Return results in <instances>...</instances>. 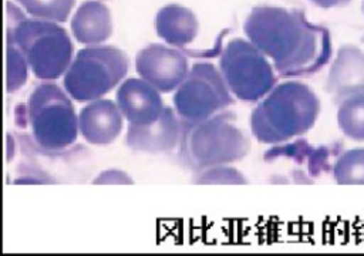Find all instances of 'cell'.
I'll use <instances>...</instances> for the list:
<instances>
[{
  "mask_svg": "<svg viewBox=\"0 0 364 256\" xmlns=\"http://www.w3.org/2000/svg\"><path fill=\"white\" fill-rule=\"evenodd\" d=\"M115 102L131 125H149L164 112L159 91L142 78H127L117 90Z\"/></svg>",
  "mask_w": 364,
  "mask_h": 256,
  "instance_id": "obj_11",
  "label": "cell"
},
{
  "mask_svg": "<svg viewBox=\"0 0 364 256\" xmlns=\"http://www.w3.org/2000/svg\"><path fill=\"white\" fill-rule=\"evenodd\" d=\"M337 124L353 141H364V94H355L338 102Z\"/></svg>",
  "mask_w": 364,
  "mask_h": 256,
  "instance_id": "obj_16",
  "label": "cell"
},
{
  "mask_svg": "<svg viewBox=\"0 0 364 256\" xmlns=\"http://www.w3.org/2000/svg\"><path fill=\"white\" fill-rule=\"evenodd\" d=\"M361 41H363V44H364V37H363V38H361Z\"/></svg>",
  "mask_w": 364,
  "mask_h": 256,
  "instance_id": "obj_23",
  "label": "cell"
},
{
  "mask_svg": "<svg viewBox=\"0 0 364 256\" xmlns=\"http://www.w3.org/2000/svg\"><path fill=\"white\" fill-rule=\"evenodd\" d=\"M94 185H109V183H117V185H132L134 181L132 178L125 174L121 169H105L104 172L98 174L94 179H92Z\"/></svg>",
  "mask_w": 364,
  "mask_h": 256,
  "instance_id": "obj_21",
  "label": "cell"
},
{
  "mask_svg": "<svg viewBox=\"0 0 364 256\" xmlns=\"http://www.w3.org/2000/svg\"><path fill=\"white\" fill-rule=\"evenodd\" d=\"M127 54L114 46L81 48L64 74L67 94L78 102L102 98L117 87L128 73Z\"/></svg>",
  "mask_w": 364,
  "mask_h": 256,
  "instance_id": "obj_5",
  "label": "cell"
},
{
  "mask_svg": "<svg viewBox=\"0 0 364 256\" xmlns=\"http://www.w3.org/2000/svg\"><path fill=\"white\" fill-rule=\"evenodd\" d=\"M155 30L168 44L182 47L192 43L198 34L199 23L192 10L179 4H168L155 16Z\"/></svg>",
  "mask_w": 364,
  "mask_h": 256,
  "instance_id": "obj_15",
  "label": "cell"
},
{
  "mask_svg": "<svg viewBox=\"0 0 364 256\" xmlns=\"http://www.w3.org/2000/svg\"><path fill=\"white\" fill-rule=\"evenodd\" d=\"M71 33L81 44H102L112 34L109 9L98 0L84 1L71 18Z\"/></svg>",
  "mask_w": 364,
  "mask_h": 256,
  "instance_id": "obj_14",
  "label": "cell"
},
{
  "mask_svg": "<svg viewBox=\"0 0 364 256\" xmlns=\"http://www.w3.org/2000/svg\"><path fill=\"white\" fill-rule=\"evenodd\" d=\"M249 151L250 141L232 112H219L202 121H182L179 159L195 172L237 162Z\"/></svg>",
  "mask_w": 364,
  "mask_h": 256,
  "instance_id": "obj_3",
  "label": "cell"
},
{
  "mask_svg": "<svg viewBox=\"0 0 364 256\" xmlns=\"http://www.w3.org/2000/svg\"><path fill=\"white\" fill-rule=\"evenodd\" d=\"M363 10H364V3H363Z\"/></svg>",
  "mask_w": 364,
  "mask_h": 256,
  "instance_id": "obj_24",
  "label": "cell"
},
{
  "mask_svg": "<svg viewBox=\"0 0 364 256\" xmlns=\"http://www.w3.org/2000/svg\"><path fill=\"white\" fill-rule=\"evenodd\" d=\"M6 34L24 54L28 67L38 80H57L73 63V43L65 28L54 21L26 18L10 1L6 3Z\"/></svg>",
  "mask_w": 364,
  "mask_h": 256,
  "instance_id": "obj_4",
  "label": "cell"
},
{
  "mask_svg": "<svg viewBox=\"0 0 364 256\" xmlns=\"http://www.w3.org/2000/svg\"><path fill=\"white\" fill-rule=\"evenodd\" d=\"M28 63L14 40L6 34V91L14 92L27 81Z\"/></svg>",
  "mask_w": 364,
  "mask_h": 256,
  "instance_id": "obj_18",
  "label": "cell"
},
{
  "mask_svg": "<svg viewBox=\"0 0 364 256\" xmlns=\"http://www.w3.org/2000/svg\"><path fill=\"white\" fill-rule=\"evenodd\" d=\"M175 110L165 107L162 115L149 125H128L125 144L135 152L166 154L176 148L182 134V119Z\"/></svg>",
  "mask_w": 364,
  "mask_h": 256,
  "instance_id": "obj_10",
  "label": "cell"
},
{
  "mask_svg": "<svg viewBox=\"0 0 364 256\" xmlns=\"http://www.w3.org/2000/svg\"><path fill=\"white\" fill-rule=\"evenodd\" d=\"M67 91L54 82L34 87L27 100V119L34 141L57 151L73 145L78 137V114Z\"/></svg>",
  "mask_w": 364,
  "mask_h": 256,
  "instance_id": "obj_6",
  "label": "cell"
},
{
  "mask_svg": "<svg viewBox=\"0 0 364 256\" xmlns=\"http://www.w3.org/2000/svg\"><path fill=\"white\" fill-rule=\"evenodd\" d=\"M30 16L40 20L63 23L68 18V14L75 0H16Z\"/></svg>",
  "mask_w": 364,
  "mask_h": 256,
  "instance_id": "obj_19",
  "label": "cell"
},
{
  "mask_svg": "<svg viewBox=\"0 0 364 256\" xmlns=\"http://www.w3.org/2000/svg\"><path fill=\"white\" fill-rule=\"evenodd\" d=\"M333 175L338 185H364V148H353L341 154Z\"/></svg>",
  "mask_w": 364,
  "mask_h": 256,
  "instance_id": "obj_17",
  "label": "cell"
},
{
  "mask_svg": "<svg viewBox=\"0 0 364 256\" xmlns=\"http://www.w3.org/2000/svg\"><path fill=\"white\" fill-rule=\"evenodd\" d=\"M219 70L230 92L243 102H257L277 82L273 65L250 41L230 40L219 58Z\"/></svg>",
  "mask_w": 364,
  "mask_h": 256,
  "instance_id": "obj_7",
  "label": "cell"
},
{
  "mask_svg": "<svg viewBox=\"0 0 364 256\" xmlns=\"http://www.w3.org/2000/svg\"><path fill=\"white\" fill-rule=\"evenodd\" d=\"M233 104L220 70L210 63L193 64L173 94V108L182 121H202Z\"/></svg>",
  "mask_w": 364,
  "mask_h": 256,
  "instance_id": "obj_8",
  "label": "cell"
},
{
  "mask_svg": "<svg viewBox=\"0 0 364 256\" xmlns=\"http://www.w3.org/2000/svg\"><path fill=\"white\" fill-rule=\"evenodd\" d=\"M138 75L159 92L176 90L189 73L185 54L162 44H149L138 51L135 58Z\"/></svg>",
  "mask_w": 364,
  "mask_h": 256,
  "instance_id": "obj_9",
  "label": "cell"
},
{
  "mask_svg": "<svg viewBox=\"0 0 364 256\" xmlns=\"http://www.w3.org/2000/svg\"><path fill=\"white\" fill-rule=\"evenodd\" d=\"M243 30L284 77L313 74L331 55L328 31L311 24L299 10L256 6L247 14Z\"/></svg>",
  "mask_w": 364,
  "mask_h": 256,
  "instance_id": "obj_1",
  "label": "cell"
},
{
  "mask_svg": "<svg viewBox=\"0 0 364 256\" xmlns=\"http://www.w3.org/2000/svg\"><path fill=\"white\" fill-rule=\"evenodd\" d=\"M122 118L112 100L91 101L78 114L80 134L91 145H108L121 134Z\"/></svg>",
  "mask_w": 364,
  "mask_h": 256,
  "instance_id": "obj_13",
  "label": "cell"
},
{
  "mask_svg": "<svg viewBox=\"0 0 364 256\" xmlns=\"http://www.w3.org/2000/svg\"><path fill=\"white\" fill-rule=\"evenodd\" d=\"M320 114L316 92L300 81H286L263 97L250 114L252 135L262 144H279L310 131Z\"/></svg>",
  "mask_w": 364,
  "mask_h": 256,
  "instance_id": "obj_2",
  "label": "cell"
},
{
  "mask_svg": "<svg viewBox=\"0 0 364 256\" xmlns=\"http://www.w3.org/2000/svg\"><path fill=\"white\" fill-rule=\"evenodd\" d=\"M326 88L336 104L347 97L364 94V53L358 47L344 44L338 48L328 71Z\"/></svg>",
  "mask_w": 364,
  "mask_h": 256,
  "instance_id": "obj_12",
  "label": "cell"
},
{
  "mask_svg": "<svg viewBox=\"0 0 364 256\" xmlns=\"http://www.w3.org/2000/svg\"><path fill=\"white\" fill-rule=\"evenodd\" d=\"M313 4L323 7V9H331V7H340V6H346L353 0H310Z\"/></svg>",
  "mask_w": 364,
  "mask_h": 256,
  "instance_id": "obj_22",
  "label": "cell"
},
{
  "mask_svg": "<svg viewBox=\"0 0 364 256\" xmlns=\"http://www.w3.org/2000/svg\"><path fill=\"white\" fill-rule=\"evenodd\" d=\"M195 183H229V185H245L247 179L233 166L216 165L196 172L193 178Z\"/></svg>",
  "mask_w": 364,
  "mask_h": 256,
  "instance_id": "obj_20",
  "label": "cell"
}]
</instances>
